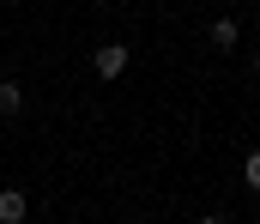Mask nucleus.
Returning a JSON list of instances; mask_svg holds the SVG:
<instances>
[{
  "instance_id": "8",
  "label": "nucleus",
  "mask_w": 260,
  "mask_h": 224,
  "mask_svg": "<svg viewBox=\"0 0 260 224\" xmlns=\"http://www.w3.org/2000/svg\"><path fill=\"white\" fill-rule=\"evenodd\" d=\"M133 224H139V218H133Z\"/></svg>"
},
{
  "instance_id": "3",
  "label": "nucleus",
  "mask_w": 260,
  "mask_h": 224,
  "mask_svg": "<svg viewBox=\"0 0 260 224\" xmlns=\"http://www.w3.org/2000/svg\"><path fill=\"white\" fill-rule=\"evenodd\" d=\"M24 218H30L24 194H18V188H0V224H24Z\"/></svg>"
},
{
  "instance_id": "5",
  "label": "nucleus",
  "mask_w": 260,
  "mask_h": 224,
  "mask_svg": "<svg viewBox=\"0 0 260 224\" xmlns=\"http://www.w3.org/2000/svg\"><path fill=\"white\" fill-rule=\"evenodd\" d=\"M242 182H248V188H254V194H260V146L248 151V164H242Z\"/></svg>"
},
{
  "instance_id": "4",
  "label": "nucleus",
  "mask_w": 260,
  "mask_h": 224,
  "mask_svg": "<svg viewBox=\"0 0 260 224\" xmlns=\"http://www.w3.org/2000/svg\"><path fill=\"white\" fill-rule=\"evenodd\" d=\"M236 37H242L236 18H212V49H236Z\"/></svg>"
},
{
  "instance_id": "7",
  "label": "nucleus",
  "mask_w": 260,
  "mask_h": 224,
  "mask_svg": "<svg viewBox=\"0 0 260 224\" xmlns=\"http://www.w3.org/2000/svg\"><path fill=\"white\" fill-rule=\"evenodd\" d=\"M254 73H260V55H254Z\"/></svg>"
},
{
  "instance_id": "2",
  "label": "nucleus",
  "mask_w": 260,
  "mask_h": 224,
  "mask_svg": "<svg viewBox=\"0 0 260 224\" xmlns=\"http://www.w3.org/2000/svg\"><path fill=\"white\" fill-rule=\"evenodd\" d=\"M18 115H24V85L0 79V121H18Z\"/></svg>"
},
{
  "instance_id": "1",
  "label": "nucleus",
  "mask_w": 260,
  "mask_h": 224,
  "mask_svg": "<svg viewBox=\"0 0 260 224\" xmlns=\"http://www.w3.org/2000/svg\"><path fill=\"white\" fill-rule=\"evenodd\" d=\"M127 61H133L127 43H103V49L91 55V73H97V79H121V73H127Z\"/></svg>"
},
{
  "instance_id": "6",
  "label": "nucleus",
  "mask_w": 260,
  "mask_h": 224,
  "mask_svg": "<svg viewBox=\"0 0 260 224\" xmlns=\"http://www.w3.org/2000/svg\"><path fill=\"white\" fill-rule=\"evenodd\" d=\"M200 224H230V218H224V212H206V218H200Z\"/></svg>"
}]
</instances>
